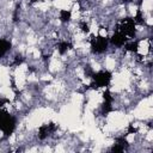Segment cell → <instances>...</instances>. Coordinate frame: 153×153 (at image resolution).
I'll list each match as a JSON object with an SVG mask.
<instances>
[{
    "label": "cell",
    "instance_id": "1",
    "mask_svg": "<svg viewBox=\"0 0 153 153\" xmlns=\"http://www.w3.org/2000/svg\"><path fill=\"white\" fill-rule=\"evenodd\" d=\"M92 82L90 85H87V90H97L100 87H109L110 81L112 79V73L108 69H103V71H98V72H93L91 78Z\"/></svg>",
    "mask_w": 153,
    "mask_h": 153
},
{
    "label": "cell",
    "instance_id": "2",
    "mask_svg": "<svg viewBox=\"0 0 153 153\" xmlns=\"http://www.w3.org/2000/svg\"><path fill=\"white\" fill-rule=\"evenodd\" d=\"M17 118L10 115L6 110L0 109V131L4 134V137H8L16 129Z\"/></svg>",
    "mask_w": 153,
    "mask_h": 153
},
{
    "label": "cell",
    "instance_id": "3",
    "mask_svg": "<svg viewBox=\"0 0 153 153\" xmlns=\"http://www.w3.org/2000/svg\"><path fill=\"white\" fill-rule=\"evenodd\" d=\"M88 43H90V49H91V53L93 55H102L104 54L108 48H109V38L105 37V36H102V35H92L88 39Z\"/></svg>",
    "mask_w": 153,
    "mask_h": 153
},
{
    "label": "cell",
    "instance_id": "4",
    "mask_svg": "<svg viewBox=\"0 0 153 153\" xmlns=\"http://www.w3.org/2000/svg\"><path fill=\"white\" fill-rule=\"evenodd\" d=\"M12 48V43L6 38H0V60L4 59Z\"/></svg>",
    "mask_w": 153,
    "mask_h": 153
},
{
    "label": "cell",
    "instance_id": "5",
    "mask_svg": "<svg viewBox=\"0 0 153 153\" xmlns=\"http://www.w3.org/2000/svg\"><path fill=\"white\" fill-rule=\"evenodd\" d=\"M59 19L62 24H68L72 19V11L71 10H60L59 11Z\"/></svg>",
    "mask_w": 153,
    "mask_h": 153
},
{
    "label": "cell",
    "instance_id": "6",
    "mask_svg": "<svg viewBox=\"0 0 153 153\" xmlns=\"http://www.w3.org/2000/svg\"><path fill=\"white\" fill-rule=\"evenodd\" d=\"M123 4H129V2H133L134 0H121Z\"/></svg>",
    "mask_w": 153,
    "mask_h": 153
}]
</instances>
